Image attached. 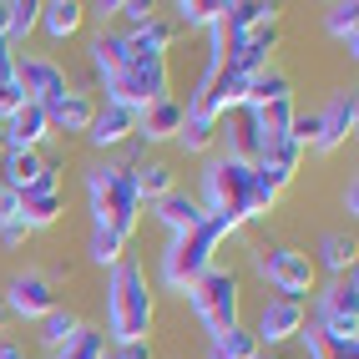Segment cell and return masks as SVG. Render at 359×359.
<instances>
[{"label": "cell", "mask_w": 359, "mask_h": 359, "mask_svg": "<svg viewBox=\"0 0 359 359\" xmlns=\"http://www.w3.org/2000/svg\"><path fill=\"white\" fill-rule=\"evenodd\" d=\"M203 212L208 218H223L233 233L258 218V172L253 162H238V157H208L203 167Z\"/></svg>", "instance_id": "cell-1"}, {"label": "cell", "mask_w": 359, "mask_h": 359, "mask_svg": "<svg viewBox=\"0 0 359 359\" xmlns=\"http://www.w3.org/2000/svg\"><path fill=\"white\" fill-rule=\"evenodd\" d=\"M152 319H157V304H152V289H147V269L137 258H122L107 273V329H111V339L116 344L147 339Z\"/></svg>", "instance_id": "cell-2"}, {"label": "cell", "mask_w": 359, "mask_h": 359, "mask_svg": "<svg viewBox=\"0 0 359 359\" xmlns=\"http://www.w3.org/2000/svg\"><path fill=\"white\" fill-rule=\"evenodd\" d=\"M86 193H91V228H111L132 238L142 223V198L132 187V172L122 162H97L86 172Z\"/></svg>", "instance_id": "cell-3"}, {"label": "cell", "mask_w": 359, "mask_h": 359, "mask_svg": "<svg viewBox=\"0 0 359 359\" xmlns=\"http://www.w3.org/2000/svg\"><path fill=\"white\" fill-rule=\"evenodd\" d=\"M223 238H233V228L223 223V218H203L193 233H182V238H172L167 243V253H162V283L172 294H187L193 283L212 269V258H218V243Z\"/></svg>", "instance_id": "cell-4"}, {"label": "cell", "mask_w": 359, "mask_h": 359, "mask_svg": "<svg viewBox=\"0 0 359 359\" xmlns=\"http://www.w3.org/2000/svg\"><path fill=\"white\" fill-rule=\"evenodd\" d=\"M187 304H193V314L208 334H223V329H238V319H243V278H238L233 269H212L187 289Z\"/></svg>", "instance_id": "cell-5"}, {"label": "cell", "mask_w": 359, "mask_h": 359, "mask_svg": "<svg viewBox=\"0 0 359 359\" xmlns=\"http://www.w3.org/2000/svg\"><path fill=\"white\" fill-rule=\"evenodd\" d=\"M102 86H107V102L147 111L152 102L172 97V66H167V56H127V66L107 76Z\"/></svg>", "instance_id": "cell-6"}, {"label": "cell", "mask_w": 359, "mask_h": 359, "mask_svg": "<svg viewBox=\"0 0 359 359\" xmlns=\"http://www.w3.org/2000/svg\"><path fill=\"white\" fill-rule=\"evenodd\" d=\"M253 269H258V278L273 289V299H299V304H304L309 294H314V278H319L314 253L289 248V243L258 248V253H253Z\"/></svg>", "instance_id": "cell-7"}, {"label": "cell", "mask_w": 359, "mask_h": 359, "mask_svg": "<svg viewBox=\"0 0 359 359\" xmlns=\"http://www.w3.org/2000/svg\"><path fill=\"white\" fill-rule=\"evenodd\" d=\"M0 294H6V304H11V319H31V324L46 319V314H51V309L61 304L56 278H51V273H41V269H20Z\"/></svg>", "instance_id": "cell-8"}, {"label": "cell", "mask_w": 359, "mask_h": 359, "mask_svg": "<svg viewBox=\"0 0 359 359\" xmlns=\"http://www.w3.org/2000/svg\"><path fill=\"white\" fill-rule=\"evenodd\" d=\"M304 324H309V309L299 299H269V304L258 309V324L248 334L258 339V349H278L283 339H299Z\"/></svg>", "instance_id": "cell-9"}, {"label": "cell", "mask_w": 359, "mask_h": 359, "mask_svg": "<svg viewBox=\"0 0 359 359\" xmlns=\"http://www.w3.org/2000/svg\"><path fill=\"white\" fill-rule=\"evenodd\" d=\"M15 81H20V91H26V102H36V107H56L71 91L66 71L51 56H15Z\"/></svg>", "instance_id": "cell-10"}, {"label": "cell", "mask_w": 359, "mask_h": 359, "mask_svg": "<svg viewBox=\"0 0 359 359\" xmlns=\"http://www.w3.org/2000/svg\"><path fill=\"white\" fill-rule=\"evenodd\" d=\"M61 167L46 152H6L0 157V187L11 193H31V187H61Z\"/></svg>", "instance_id": "cell-11"}, {"label": "cell", "mask_w": 359, "mask_h": 359, "mask_svg": "<svg viewBox=\"0 0 359 359\" xmlns=\"http://www.w3.org/2000/svg\"><path fill=\"white\" fill-rule=\"evenodd\" d=\"M359 127V97L354 91H334L329 107L319 111V137H314V152H339L344 142Z\"/></svg>", "instance_id": "cell-12"}, {"label": "cell", "mask_w": 359, "mask_h": 359, "mask_svg": "<svg viewBox=\"0 0 359 359\" xmlns=\"http://www.w3.org/2000/svg\"><path fill=\"white\" fill-rule=\"evenodd\" d=\"M137 137V111L132 107H116V102H97V116L86 127V142L97 152H111V147H127Z\"/></svg>", "instance_id": "cell-13"}, {"label": "cell", "mask_w": 359, "mask_h": 359, "mask_svg": "<svg viewBox=\"0 0 359 359\" xmlns=\"http://www.w3.org/2000/svg\"><path fill=\"white\" fill-rule=\"evenodd\" d=\"M51 137V122H46V107L20 102L6 116V152H41V142Z\"/></svg>", "instance_id": "cell-14"}, {"label": "cell", "mask_w": 359, "mask_h": 359, "mask_svg": "<svg viewBox=\"0 0 359 359\" xmlns=\"http://www.w3.org/2000/svg\"><path fill=\"white\" fill-rule=\"evenodd\" d=\"M314 324H359V273H344V278L324 283Z\"/></svg>", "instance_id": "cell-15"}, {"label": "cell", "mask_w": 359, "mask_h": 359, "mask_svg": "<svg viewBox=\"0 0 359 359\" xmlns=\"http://www.w3.org/2000/svg\"><path fill=\"white\" fill-rule=\"evenodd\" d=\"M182 122H187V107L177 97H162L147 111H137V142L142 147H147V142H172L182 132Z\"/></svg>", "instance_id": "cell-16"}, {"label": "cell", "mask_w": 359, "mask_h": 359, "mask_svg": "<svg viewBox=\"0 0 359 359\" xmlns=\"http://www.w3.org/2000/svg\"><path fill=\"white\" fill-rule=\"evenodd\" d=\"M91 116H97V102H91V91H76V86H71V91H66V97H61L56 107H46V122H51V137H56V132H66V137H86Z\"/></svg>", "instance_id": "cell-17"}, {"label": "cell", "mask_w": 359, "mask_h": 359, "mask_svg": "<svg viewBox=\"0 0 359 359\" xmlns=\"http://www.w3.org/2000/svg\"><path fill=\"white\" fill-rule=\"evenodd\" d=\"M152 208H157V223H162L167 233H172V238L193 233V228L208 218V212H203V203H198L193 193H182V187H172V193H167V198H157Z\"/></svg>", "instance_id": "cell-18"}, {"label": "cell", "mask_w": 359, "mask_h": 359, "mask_svg": "<svg viewBox=\"0 0 359 359\" xmlns=\"http://www.w3.org/2000/svg\"><path fill=\"white\" fill-rule=\"evenodd\" d=\"M15 198H20V223H26L31 233L61 223V212H66V193H61V187H31V193H15Z\"/></svg>", "instance_id": "cell-19"}, {"label": "cell", "mask_w": 359, "mask_h": 359, "mask_svg": "<svg viewBox=\"0 0 359 359\" xmlns=\"http://www.w3.org/2000/svg\"><path fill=\"white\" fill-rule=\"evenodd\" d=\"M253 111V127H258V142H263V152L273 147V142H283L289 137V127H294V97H273V102H263V107H248Z\"/></svg>", "instance_id": "cell-20"}, {"label": "cell", "mask_w": 359, "mask_h": 359, "mask_svg": "<svg viewBox=\"0 0 359 359\" xmlns=\"http://www.w3.org/2000/svg\"><path fill=\"white\" fill-rule=\"evenodd\" d=\"M177 20H167V15H152L147 26H137L127 31V46H132V56H167L177 46Z\"/></svg>", "instance_id": "cell-21"}, {"label": "cell", "mask_w": 359, "mask_h": 359, "mask_svg": "<svg viewBox=\"0 0 359 359\" xmlns=\"http://www.w3.org/2000/svg\"><path fill=\"white\" fill-rule=\"evenodd\" d=\"M81 26H86V6L81 0H46L41 6V31L51 41H71Z\"/></svg>", "instance_id": "cell-22"}, {"label": "cell", "mask_w": 359, "mask_h": 359, "mask_svg": "<svg viewBox=\"0 0 359 359\" xmlns=\"http://www.w3.org/2000/svg\"><path fill=\"white\" fill-rule=\"evenodd\" d=\"M278 6H269V0H228L223 11V36L228 41H243L253 26H263V20H273Z\"/></svg>", "instance_id": "cell-23"}, {"label": "cell", "mask_w": 359, "mask_h": 359, "mask_svg": "<svg viewBox=\"0 0 359 359\" xmlns=\"http://www.w3.org/2000/svg\"><path fill=\"white\" fill-rule=\"evenodd\" d=\"M132 46H127V31H97L91 36V66H97V81L116 76V71L127 66Z\"/></svg>", "instance_id": "cell-24"}, {"label": "cell", "mask_w": 359, "mask_h": 359, "mask_svg": "<svg viewBox=\"0 0 359 359\" xmlns=\"http://www.w3.org/2000/svg\"><path fill=\"white\" fill-rule=\"evenodd\" d=\"M228 157H238V162H258L263 157V142H258V127H253V111L248 107H238V111H228Z\"/></svg>", "instance_id": "cell-25"}, {"label": "cell", "mask_w": 359, "mask_h": 359, "mask_svg": "<svg viewBox=\"0 0 359 359\" xmlns=\"http://www.w3.org/2000/svg\"><path fill=\"white\" fill-rule=\"evenodd\" d=\"M354 238L349 233H324L319 238V253H314V269H329V278H344L354 273Z\"/></svg>", "instance_id": "cell-26"}, {"label": "cell", "mask_w": 359, "mask_h": 359, "mask_svg": "<svg viewBox=\"0 0 359 359\" xmlns=\"http://www.w3.org/2000/svg\"><path fill=\"white\" fill-rule=\"evenodd\" d=\"M324 31L354 56L359 51V6H354V0H334V6L324 11Z\"/></svg>", "instance_id": "cell-27"}, {"label": "cell", "mask_w": 359, "mask_h": 359, "mask_svg": "<svg viewBox=\"0 0 359 359\" xmlns=\"http://www.w3.org/2000/svg\"><path fill=\"white\" fill-rule=\"evenodd\" d=\"M127 172H132V187H137L142 203H157V198L172 193V167L167 162H137V167H127Z\"/></svg>", "instance_id": "cell-28"}, {"label": "cell", "mask_w": 359, "mask_h": 359, "mask_svg": "<svg viewBox=\"0 0 359 359\" xmlns=\"http://www.w3.org/2000/svg\"><path fill=\"white\" fill-rule=\"evenodd\" d=\"M258 339L238 324V329H223V334H208V359H258Z\"/></svg>", "instance_id": "cell-29"}, {"label": "cell", "mask_w": 359, "mask_h": 359, "mask_svg": "<svg viewBox=\"0 0 359 359\" xmlns=\"http://www.w3.org/2000/svg\"><path fill=\"white\" fill-rule=\"evenodd\" d=\"M223 11L228 0H177V31H212Z\"/></svg>", "instance_id": "cell-30"}, {"label": "cell", "mask_w": 359, "mask_h": 359, "mask_svg": "<svg viewBox=\"0 0 359 359\" xmlns=\"http://www.w3.org/2000/svg\"><path fill=\"white\" fill-rule=\"evenodd\" d=\"M76 329H81V319L71 314L66 304H56V309H51V314H46V319H36V339H41L46 349L56 354V349H61V344H66V339H71V334H76Z\"/></svg>", "instance_id": "cell-31"}, {"label": "cell", "mask_w": 359, "mask_h": 359, "mask_svg": "<svg viewBox=\"0 0 359 359\" xmlns=\"http://www.w3.org/2000/svg\"><path fill=\"white\" fill-rule=\"evenodd\" d=\"M26 102V91H20V81H15V46L11 41H0V122Z\"/></svg>", "instance_id": "cell-32"}, {"label": "cell", "mask_w": 359, "mask_h": 359, "mask_svg": "<svg viewBox=\"0 0 359 359\" xmlns=\"http://www.w3.org/2000/svg\"><path fill=\"white\" fill-rule=\"evenodd\" d=\"M273 97H294V81L283 76L278 66L258 71V76L248 81V97H243V107H263V102H273Z\"/></svg>", "instance_id": "cell-33"}, {"label": "cell", "mask_w": 359, "mask_h": 359, "mask_svg": "<svg viewBox=\"0 0 359 359\" xmlns=\"http://www.w3.org/2000/svg\"><path fill=\"white\" fill-rule=\"evenodd\" d=\"M41 26V0H6V41H26Z\"/></svg>", "instance_id": "cell-34"}, {"label": "cell", "mask_w": 359, "mask_h": 359, "mask_svg": "<svg viewBox=\"0 0 359 359\" xmlns=\"http://www.w3.org/2000/svg\"><path fill=\"white\" fill-rule=\"evenodd\" d=\"M102 354H107V329H86V324H81L51 359H102Z\"/></svg>", "instance_id": "cell-35"}, {"label": "cell", "mask_w": 359, "mask_h": 359, "mask_svg": "<svg viewBox=\"0 0 359 359\" xmlns=\"http://www.w3.org/2000/svg\"><path fill=\"white\" fill-rule=\"evenodd\" d=\"M172 142H177L182 152H193V157H198V152H208L212 142H218V122H208V116L187 111V122H182V132H177Z\"/></svg>", "instance_id": "cell-36"}, {"label": "cell", "mask_w": 359, "mask_h": 359, "mask_svg": "<svg viewBox=\"0 0 359 359\" xmlns=\"http://www.w3.org/2000/svg\"><path fill=\"white\" fill-rule=\"evenodd\" d=\"M127 258V238L111 233V228H91V263L97 269H116Z\"/></svg>", "instance_id": "cell-37"}, {"label": "cell", "mask_w": 359, "mask_h": 359, "mask_svg": "<svg viewBox=\"0 0 359 359\" xmlns=\"http://www.w3.org/2000/svg\"><path fill=\"white\" fill-rule=\"evenodd\" d=\"M304 349H309V359H359V344H339V339H324V334L314 329V324H304Z\"/></svg>", "instance_id": "cell-38"}, {"label": "cell", "mask_w": 359, "mask_h": 359, "mask_svg": "<svg viewBox=\"0 0 359 359\" xmlns=\"http://www.w3.org/2000/svg\"><path fill=\"white\" fill-rule=\"evenodd\" d=\"M111 15H122L127 26L137 31V26H147V20L157 15V6H152V0H122V6H111Z\"/></svg>", "instance_id": "cell-39"}, {"label": "cell", "mask_w": 359, "mask_h": 359, "mask_svg": "<svg viewBox=\"0 0 359 359\" xmlns=\"http://www.w3.org/2000/svg\"><path fill=\"white\" fill-rule=\"evenodd\" d=\"M289 137H294L299 147L309 152V147H314V137H319V111H314V116H294V127H289Z\"/></svg>", "instance_id": "cell-40"}, {"label": "cell", "mask_w": 359, "mask_h": 359, "mask_svg": "<svg viewBox=\"0 0 359 359\" xmlns=\"http://www.w3.org/2000/svg\"><path fill=\"white\" fill-rule=\"evenodd\" d=\"M111 354L116 359H152L157 349H152V339H127V344H111Z\"/></svg>", "instance_id": "cell-41"}, {"label": "cell", "mask_w": 359, "mask_h": 359, "mask_svg": "<svg viewBox=\"0 0 359 359\" xmlns=\"http://www.w3.org/2000/svg\"><path fill=\"white\" fill-rule=\"evenodd\" d=\"M0 243H6V248H26V243H31V228L15 218V223H6V228H0Z\"/></svg>", "instance_id": "cell-42"}, {"label": "cell", "mask_w": 359, "mask_h": 359, "mask_svg": "<svg viewBox=\"0 0 359 359\" xmlns=\"http://www.w3.org/2000/svg\"><path fill=\"white\" fill-rule=\"evenodd\" d=\"M15 218H20V198L11 193V187H0V228L15 223Z\"/></svg>", "instance_id": "cell-43"}, {"label": "cell", "mask_w": 359, "mask_h": 359, "mask_svg": "<svg viewBox=\"0 0 359 359\" xmlns=\"http://www.w3.org/2000/svg\"><path fill=\"white\" fill-rule=\"evenodd\" d=\"M344 212H349V218L359 212V182H354V177H349V187H344Z\"/></svg>", "instance_id": "cell-44"}, {"label": "cell", "mask_w": 359, "mask_h": 359, "mask_svg": "<svg viewBox=\"0 0 359 359\" xmlns=\"http://www.w3.org/2000/svg\"><path fill=\"white\" fill-rule=\"evenodd\" d=\"M0 359H26V349L11 344V339H0Z\"/></svg>", "instance_id": "cell-45"}, {"label": "cell", "mask_w": 359, "mask_h": 359, "mask_svg": "<svg viewBox=\"0 0 359 359\" xmlns=\"http://www.w3.org/2000/svg\"><path fill=\"white\" fill-rule=\"evenodd\" d=\"M6 329H11V304H6V294H0V339H6Z\"/></svg>", "instance_id": "cell-46"}, {"label": "cell", "mask_w": 359, "mask_h": 359, "mask_svg": "<svg viewBox=\"0 0 359 359\" xmlns=\"http://www.w3.org/2000/svg\"><path fill=\"white\" fill-rule=\"evenodd\" d=\"M0 41H6V0H0Z\"/></svg>", "instance_id": "cell-47"}, {"label": "cell", "mask_w": 359, "mask_h": 359, "mask_svg": "<svg viewBox=\"0 0 359 359\" xmlns=\"http://www.w3.org/2000/svg\"><path fill=\"white\" fill-rule=\"evenodd\" d=\"M258 359H289V354H278V349H263V354H258Z\"/></svg>", "instance_id": "cell-48"}, {"label": "cell", "mask_w": 359, "mask_h": 359, "mask_svg": "<svg viewBox=\"0 0 359 359\" xmlns=\"http://www.w3.org/2000/svg\"><path fill=\"white\" fill-rule=\"evenodd\" d=\"M0 157H6V122H0Z\"/></svg>", "instance_id": "cell-49"}]
</instances>
